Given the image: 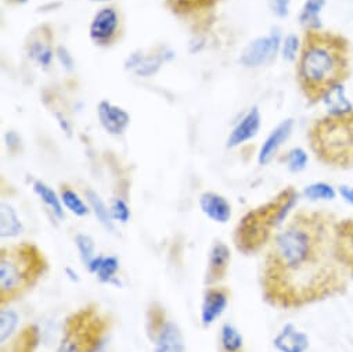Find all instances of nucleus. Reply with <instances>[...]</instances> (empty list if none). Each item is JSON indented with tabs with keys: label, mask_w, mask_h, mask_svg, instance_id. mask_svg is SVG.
<instances>
[{
	"label": "nucleus",
	"mask_w": 353,
	"mask_h": 352,
	"mask_svg": "<svg viewBox=\"0 0 353 352\" xmlns=\"http://www.w3.org/2000/svg\"><path fill=\"white\" fill-rule=\"evenodd\" d=\"M57 56H59V59H60L61 64H63V66H64L67 70H72V66H74V60H72L71 55L68 53V50H67L65 48L60 46V48L57 49Z\"/></svg>",
	"instance_id": "36"
},
{
	"label": "nucleus",
	"mask_w": 353,
	"mask_h": 352,
	"mask_svg": "<svg viewBox=\"0 0 353 352\" xmlns=\"http://www.w3.org/2000/svg\"><path fill=\"white\" fill-rule=\"evenodd\" d=\"M145 330L152 342V352H186V341L179 324L159 302H152L145 313Z\"/></svg>",
	"instance_id": "7"
},
{
	"label": "nucleus",
	"mask_w": 353,
	"mask_h": 352,
	"mask_svg": "<svg viewBox=\"0 0 353 352\" xmlns=\"http://www.w3.org/2000/svg\"><path fill=\"white\" fill-rule=\"evenodd\" d=\"M111 327V316L99 305L88 304L64 320L56 352H101Z\"/></svg>",
	"instance_id": "6"
},
{
	"label": "nucleus",
	"mask_w": 353,
	"mask_h": 352,
	"mask_svg": "<svg viewBox=\"0 0 353 352\" xmlns=\"http://www.w3.org/2000/svg\"><path fill=\"white\" fill-rule=\"evenodd\" d=\"M309 139L312 150L323 164L353 168V110L317 119Z\"/></svg>",
	"instance_id": "5"
},
{
	"label": "nucleus",
	"mask_w": 353,
	"mask_h": 352,
	"mask_svg": "<svg viewBox=\"0 0 353 352\" xmlns=\"http://www.w3.org/2000/svg\"><path fill=\"white\" fill-rule=\"evenodd\" d=\"M119 268H121V262H119L118 257L104 255L103 261H101V265H100V268H99V271L94 276L103 284L119 286V280H118Z\"/></svg>",
	"instance_id": "25"
},
{
	"label": "nucleus",
	"mask_w": 353,
	"mask_h": 352,
	"mask_svg": "<svg viewBox=\"0 0 353 352\" xmlns=\"http://www.w3.org/2000/svg\"><path fill=\"white\" fill-rule=\"evenodd\" d=\"M17 2H21V3H26V2H27V0H17Z\"/></svg>",
	"instance_id": "41"
},
{
	"label": "nucleus",
	"mask_w": 353,
	"mask_h": 352,
	"mask_svg": "<svg viewBox=\"0 0 353 352\" xmlns=\"http://www.w3.org/2000/svg\"><path fill=\"white\" fill-rule=\"evenodd\" d=\"M34 192L49 207V210L52 211V214L57 219H63L64 218V206H63L61 197H59L57 193L53 189H50L46 184H43L41 181H37L34 184Z\"/></svg>",
	"instance_id": "22"
},
{
	"label": "nucleus",
	"mask_w": 353,
	"mask_h": 352,
	"mask_svg": "<svg viewBox=\"0 0 353 352\" xmlns=\"http://www.w3.org/2000/svg\"><path fill=\"white\" fill-rule=\"evenodd\" d=\"M24 232V225L17 211L8 203L0 204V237L16 239Z\"/></svg>",
	"instance_id": "19"
},
{
	"label": "nucleus",
	"mask_w": 353,
	"mask_h": 352,
	"mask_svg": "<svg viewBox=\"0 0 353 352\" xmlns=\"http://www.w3.org/2000/svg\"><path fill=\"white\" fill-rule=\"evenodd\" d=\"M307 154L302 148H292L287 155V166L291 172H301L306 168Z\"/></svg>",
	"instance_id": "33"
},
{
	"label": "nucleus",
	"mask_w": 353,
	"mask_h": 352,
	"mask_svg": "<svg viewBox=\"0 0 353 352\" xmlns=\"http://www.w3.org/2000/svg\"><path fill=\"white\" fill-rule=\"evenodd\" d=\"M65 272L70 275L68 277H70L72 282H79V276H78V273H77V272H74L71 268H67V269H65Z\"/></svg>",
	"instance_id": "40"
},
{
	"label": "nucleus",
	"mask_w": 353,
	"mask_h": 352,
	"mask_svg": "<svg viewBox=\"0 0 353 352\" xmlns=\"http://www.w3.org/2000/svg\"><path fill=\"white\" fill-rule=\"evenodd\" d=\"M339 195L341 197L349 204L353 207V188L350 186H339Z\"/></svg>",
	"instance_id": "38"
},
{
	"label": "nucleus",
	"mask_w": 353,
	"mask_h": 352,
	"mask_svg": "<svg viewBox=\"0 0 353 352\" xmlns=\"http://www.w3.org/2000/svg\"><path fill=\"white\" fill-rule=\"evenodd\" d=\"M290 2L291 0H270V8L279 17H285L288 14Z\"/></svg>",
	"instance_id": "35"
},
{
	"label": "nucleus",
	"mask_w": 353,
	"mask_h": 352,
	"mask_svg": "<svg viewBox=\"0 0 353 352\" xmlns=\"http://www.w3.org/2000/svg\"><path fill=\"white\" fill-rule=\"evenodd\" d=\"M303 196L310 202H319V200H334L336 197V192L334 188L324 182H316L303 189Z\"/></svg>",
	"instance_id": "29"
},
{
	"label": "nucleus",
	"mask_w": 353,
	"mask_h": 352,
	"mask_svg": "<svg viewBox=\"0 0 353 352\" xmlns=\"http://www.w3.org/2000/svg\"><path fill=\"white\" fill-rule=\"evenodd\" d=\"M335 248L343 268L353 276V219L336 221Z\"/></svg>",
	"instance_id": "12"
},
{
	"label": "nucleus",
	"mask_w": 353,
	"mask_h": 352,
	"mask_svg": "<svg viewBox=\"0 0 353 352\" xmlns=\"http://www.w3.org/2000/svg\"><path fill=\"white\" fill-rule=\"evenodd\" d=\"M332 215L301 211L273 236L265 255L263 300L295 309L338 294L350 276L336 255Z\"/></svg>",
	"instance_id": "1"
},
{
	"label": "nucleus",
	"mask_w": 353,
	"mask_h": 352,
	"mask_svg": "<svg viewBox=\"0 0 353 352\" xmlns=\"http://www.w3.org/2000/svg\"><path fill=\"white\" fill-rule=\"evenodd\" d=\"M118 28V14L114 9H101L90 26V38L99 43L110 42Z\"/></svg>",
	"instance_id": "15"
},
{
	"label": "nucleus",
	"mask_w": 353,
	"mask_h": 352,
	"mask_svg": "<svg viewBox=\"0 0 353 352\" xmlns=\"http://www.w3.org/2000/svg\"><path fill=\"white\" fill-rule=\"evenodd\" d=\"M298 38L295 35H290L285 38L284 45H283V56L285 60L292 61L296 57V50H298Z\"/></svg>",
	"instance_id": "34"
},
{
	"label": "nucleus",
	"mask_w": 353,
	"mask_h": 352,
	"mask_svg": "<svg viewBox=\"0 0 353 352\" xmlns=\"http://www.w3.org/2000/svg\"><path fill=\"white\" fill-rule=\"evenodd\" d=\"M296 202L298 193L290 188L270 203L247 213L234 229L236 248L244 255H252L269 246L276 232L285 224Z\"/></svg>",
	"instance_id": "4"
},
{
	"label": "nucleus",
	"mask_w": 353,
	"mask_h": 352,
	"mask_svg": "<svg viewBox=\"0 0 353 352\" xmlns=\"http://www.w3.org/2000/svg\"><path fill=\"white\" fill-rule=\"evenodd\" d=\"M162 60L159 57H143L141 55H132L126 61V68L134 70L137 75L150 77L158 71Z\"/></svg>",
	"instance_id": "26"
},
{
	"label": "nucleus",
	"mask_w": 353,
	"mask_h": 352,
	"mask_svg": "<svg viewBox=\"0 0 353 352\" xmlns=\"http://www.w3.org/2000/svg\"><path fill=\"white\" fill-rule=\"evenodd\" d=\"M230 290L225 286H207L200 309V320L204 327H211L222 317L230 302Z\"/></svg>",
	"instance_id": "8"
},
{
	"label": "nucleus",
	"mask_w": 353,
	"mask_h": 352,
	"mask_svg": "<svg viewBox=\"0 0 353 352\" xmlns=\"http://www.w3.org/2000/svg\"><path fill=\"white\" fill-rule=\"evenodd\" d=\"M324 6V0H307L303 6L301 14V23L312 30H317L320 27L319 13Z\"/></svg>",
	"instance_id": "28"
},
{
	"label": "nucleus",
	"mask_w": 353,
	"mask_h": 352,
	"mask_svg": "<svg viewBox=\"0 0 353 352\" xmlns=\"http://www.w3.org/2000/svg\"><path fill=\"white\" fill-rule=\"evenodd\" d=\"M280 48V35L272 34L251 42L241 53L240 61L245 67H259L276 57Z\"/></svg>",
	"instance_id": "10"
},
{
	"label": "nucleus",
	"mask_w": 353,
	"mask_h": 352,
	"mask_svg": "<svg viewBox=\"0 0 353 352\" xmlns=\"http://www.w3.org/2000/svg\"><path fill=\"white\" fill-rule=\"evenodd\" d=\"M63 206L75 217L85 218L90 214V207L81 199V196L68 186H64L60 193Z\"/></svg>",
	"instance_id": "24"
},
{
	"label": "nucleus",
	"mask_w": 353,
	"mask_h": 352,
	"mask_svg": "<svg viewBox=\"0 0 353 352\" xmlns=\"http://www.w3.org/2000/svg\"><path fill=\"white\" fill-rule=\"evenodd\" d=\"M219 352H245L244 337L241 331L230 322L221 326Z\"/></svg>",
	"instance_id": "20"
},
{
	"label": "nucleus",
	"mask_w": 353,
	"mask_h": 352,
	"mask_svg": "<svg viewBox=\"0 0 353 352\" xmlns=\"http://www.w3.org/2000/svg\"><path fill=\"white\" fill-rule=\"evenodd\" d=\"M30 56L41 66L48 67L53 59V52L43 42H34L30 48Z\"/></svg>",
	"instance_id": "31"
},
{
	"label": "nucleus",
	"mask_w": 353,
	"mask_h": 352,
	"mask_svg": "<svg viewBox=\"0 0 353 352\" xmlns=\"http://www.w3.org/2000/svg\"><path fill=\"white\" fill-rule=\"evenodd\" d=\"M41 342V330L34 323L20 327L9 341L2 344V352H35Z\"/></svg>",
	"instance_id": "13"
},
{
	"label": "nucleus",
	"mask_w": 353,
	"mask_h": 352,
	"mask_svg": "<svg viewBox=\"0 0 353 352\" xmlns=\"http://www.w3.org/2000/svg\"><path fill=\"white\" fill-rule=\"evenodd\" d=\"M200 208L203 214L215 224L225 225L232 218V206L221 195L205 192L200 197Z\"/></svg>",
	"instance_id": "14"
},
{
	"label": "nucleus",
	"mask_w": 353,
	"mask_h": 352,
	"mask_svg": "<svg viewBox=\"0 0 353 352\" xmlns=\"http://www.w3.org/2000/svg\"><path fill=\"white\" fill-rule=\"evenodd\" d=\"M49 271L45 253L34 243L23 242L0 250V304L19 300Z\"/></svg>",
	"instance_id": "3"
},
{
	"label": "nucleus",
	"mask_w": 353,
	"mask_h": 352,
	"mask_svg": "<svg viewBox=\"0 0 353 352\" xmlns=\"http://www.w3.org/2000/svg\"><path fill=\"white\" fill-rule=\"evenodd\" d=\"M323 100L327 104V107L330 108V114H341V113H346V111L353 110L352 104L343 96V86L342 85L330 90Z\"/></svg>",
	"instance_id": "27"
},
{
	"label": "nucleus",
	"mask_w": 353,
	"mask_h": 352,
	"mask_svg": "<svg viewBox=\"0 0 353 352\" xmlns=\"http://www.w3.org/2000/svg\"><path fill=\"white\" fill-rule=\"evenodd\" d=\"M110 211H111L112 219L117 221V222H121V224H128L130 217H132L128 203L122 199H114L111 202Z\"/></svg>",
	"instance_id": "32"
},
{
	"label": "nucleus",
	"mask_w": 353,
	"mask_h": 352,
	"mask_svg": "<svg viewBox=\"0 0 353 352\" xmlns=\"http://www.w3.org/2000/svg\"><path fill=\"white\" fill-rule=\"evenodd\" d=\"M85 197L88 200V204L90 207V210L93 211V214L96 215V218L99 219V222L101 224V226L108 231L112 232L114 231V219L110 211V207H107V204L103 202V199L100 197L99 193H96L92 189H86L85 190Z\"/></svg>",
	"instance_id": "21"
},
{
	"label": "nucleus",
	"mask_w": 353,
	"mask_h": 352,
	"mask_svg": "<svg viewBox=\"0 0 353 352\" xmlns=\"http://www.w3.org/2000/svg\"><path fill=\"white\" fill-rule=\"evenodd\" d=\"M350 74V45L339 34L309 31L298 64L299 85L312 101H319Z\"/></svg>",
	"instance_id": "2"
},
{
	"label": "nucleus",
	"mask_w": 353,
	"mask_h": 352,
	"mask_svg": "<svg viewBox=\"0 0 353 352\" xmlns=\"http://www.w3.org/2000/svg\"><path fill=\"white\" fill-rule=\"evenodd\" d=\"M20 327H21L20 313L14 309L2 306V311H0V345L9 341Z\"/></svg>",
	"instance_id": "23"
},
{
	"label": "nucleus",
	"mask_w": 353,
	"mask_h": 352,
	"mask_svg": "<svg viewBox=\"0 0 353 352\" xmlns=\"http://www.w3.org/2000/svg\"><path fill=\"white\" fill-rule=\"evenodd\" d=\"M230 262H232L230 247L222 240L214 242L208 251L207 271L204 277L205 286L221 284L229 273Z\"/></svg>",
	"instance_id": "9"
},
{
	"label": "nucleus",
	"mask_w": 353,
	"mask_h": 352,
	"mask_svg": "<svg viewBox=\"0 0 353 352\" xmlns=\"http://www.w3.org/2000/svg\"><path fill=\"white\" fill-rule=\"evenodd\" d=\"M261 126V115L258 108H252L233 129L228 139V147H237L256 136Z\"/></svg>",
	"instance_id": "18"
},
{
	"label": "nucleus",
	"mask_w": 353,
	"mask_h": 352,
	"mask_svg": "<svg viewBox=\"0 0 353 352\" xmlns=\"http://www.w3.org/2000/svg\"><path fill=\"white\" fill-rule=\"evenodd\" d=\"M292 126H294L292 119L283 121L269 135V137L266 139V141L263 143V146L261 147L259 154H258V162L261 165H266L273 159V157L277 154V151L283 146V143H285V140L290 137V135L292 132Z\"/></svg>",
	"instance_id": "16"
},
{
	"label": "nucleus",
	"mask_w": 353,
	"mask_h": 352,
	"mask_svg": "<svg viewBox=\"0 0 353 352\" xmlns=\"http://www.w3.org/2000/svg\"><path fill=\"white\" fill-rule=\"evenodd\" d=\"M99 118L103 128L110 135H121L129 125V115L119 107L110 104L108 101H101L99 104Z\"/></svg>",
	"instance_id": "17"
},
{
	"label": "nucleus",
	"mask_w": 353,
	"mask_h": 352,
	"mask_svg": "<svg viewBox=\"0 0 353 352\" xmlns=\"http://www.w3.org/2000/svg\"><path fill=\"white\" fill-rule=\"evenodd\" d=\"M75 246L83 265H86L89 261H92L97 255L94 240L92 239V236L86 233H78L75 236Z\"/></svg>",
	"instance_id": "30"
},
{
	"label": "nucleus",
	"mask_w": 353,
	"mask_h": 352,
	"mask_svg": "<svg viewBox=\"0 0 353 352\" xmlns=\"http://www.w3.org/2000/svg\"><path fill=\"white\" fill-rule=\"evenodd\" d=\"M103 257H104V255H96L92 261H89V262L85 265L89 273H92V275H96V273H97V271H99V268H100V265H101Z\"/></svg>",
	"instance_id": "37"
},
{
	"label": "nucleus",
	"mask_w": 353,
	"mask_h": 352,
	"mask_svg": "<svg viewBox=\"0 0 353 352\" xmlns=\"http://www.w3.org/2000/svg\"><path fill=\"white\" fill-rule=\"evenodd\" d=\"M96 2H105V0H96Z\"/></svg>",
	"instance_id": "42"
},
{
	"label": "nucleus",
	"mask_w": 353,
	"mask_h": 352,
	"mask_svg": "<svg viewBox=\"0 0 353 352\" xmlns=\"http://www.w3.org/2000/svg\"><path fill=\"white\" fill-rule=\"evenodd\" d=\"M6 140H8V146H9L12 150H13L14 147H17L19 143H20V139H19V136H17L14 132L8 133V135H6Z\"/></svg>",
	"instance_id": "39"
},
{
	"label": "nucleus",
	"mask_w": 353,
	"mask_h": 352,
	"mask_svg": "<svg viewBox=\"0 0 353 352\" xmlns=\"http://www.w3.org/2000/svg\"><path fill=\"white\" fill-rule=\"evenodd\" d=\"M273 346L277 352H306L310 340L294 323H285L273 338Z\"/></svg>",
	"instance_id": "11"
}]
</instances>
